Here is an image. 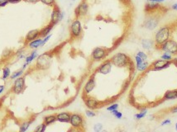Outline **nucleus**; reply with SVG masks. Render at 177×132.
<instances>
[{"label":"nucleus","mask_w":177,"mask_h":132,"mask_svg":"<svg viewBox=\"0 0 177 132\" xmlns=\"http://www.w3.org/2000/svg\"><path fill=\"white\" fill-rule=\"evenodd\" d=\"M52 62V56L49 53H43L36 59V68L39 70H46L50 68Z\"/></svg>","instance_id":"nucleus-1"},{"label":"nucleus","mask_w":177,"mask_h":132,"mask_svg":"<svg viewBox=\"0 0 177 132\" xmlns=\"http://www.w3.org/2000/svg\"><path fill=\"white\" fill-rule=\"evenodd\" d=\"M171 36V29L169 26H163L158 30L155 36V41L157 46H161L166 41H167Z\"/></svg>","instance_id":"nucleus-2"},{"label":"nucleus","mask_w":177,"mask_h":132,"mask_svg":"<svg viewBox=\"0 0 177 132\" xmlns=\"http://www.w3.org/2000/svg\"><path fill=\"white\" fill-rule=\"evenodd\" d=\"M110 61L113 65L117 67H125L130 62V59L126 54L123 53H117L116 55L113 56L110 59Z\"/></svg>","instance_id":"nucleus-3"},{"label":"nucleus","mask_w":177,"mask_h":132,"mask_svg":"<svg viewBox=\"0 0 177 132\" xmlns=\"http://www.w3.org/2000/svg\"><path fill=\"white\" fill-rule=\"evenodd\" d=\"M161 49L171 55H175L177 54V42L174 40H168L167 41L161 45Z\"/></svg>","instance_id":"nucleus-4"},{"label":"nucleus","mask_w":177,"mask_h":132,"mask_svg":"<svg viewBox=\"0 0 177 132\" xmlns=\"http://www.w3.org/2000/svg\"><path fill=\"white\" fill-rule=\"evenodd\" d=\"M63 16H64V14H63V13H61V11L60 10L58 6L56 4L55 6L53 7V11L52 13H51V22L50 23H51L55 26L63 19Z\"/></svg>","instance_id":"nucleus-5"},{"label":"nucleus","mask_w":177,"mask_h":132,"mask_svg":"<svg viewBox=\"0 0 177 132\" xmlns=\"http://www.w3.org/2000/svg\"><path fill=\"white\" fill-rule=\"evenodd\" d=\"M70 33H71L73 37H76V38H78L81 36V34H82V26H81V22H80L79 20L76 19L71 23Z\"/></svg>","instance_id":"nucleus-6"},{"label":"nucleus","mask_w":177,"mask_h":132,"mask_svg":"<svg viewBox=\"0 0 177 132\" xmlns=\"http://www.w3.org/2000/svg\"><path fill=\"white\" fill-rule=\"evenodd\" d=\"M25 79L23 77H19L17 78L14 81V84H13V92L16 94H20L24 91L25 89Z\"/></svg>","instance_id":"nucleus-7"},{"label":"nucleus","mask_w":177,"mask_h":132,"mask_svg":"<svg viewBox=\"0 0 177 132\" xmlns=\"http://www.w3.org/2000/svg\"><path fill=\"white\" fill-rule=\"evenodd\" d=\"M172 64V61H168L165 59H158L152 64V71H158V70H162L168 68L169 66Z\"/></svg>","instance_id":"nucleus-8"},{"label":"nucleus","mask_w":177,"mask_h":132,"mask_svg":"<svg viewBox=\"0 0 177 132\" xmlns=\"http://www.w3.org/2000/svg\"><path fill=\"white\" fill-rule=\"evenodd\" d=\"M70 123L72 125V127L76 129H79L83 126V123H84V119L79 114H71L70 115Z\"/></svg>","instance_id":"nucleus-9"},{"label":"nucleus","mask_w":177,"mask_h":132,"mask_svg":"<svg viewBox=\"0 0 177 132\" xmlns=\"http://www.w3.org/2000/svg\"><path fill=\"white\" fill-rule=\"evenodd\" d=\"M107 55L106 50L101 47H96L92 52V58L95 60H100L104 58Z\"/></svg>","instance_id":"nucleus-10"},{"label":"nucleus","mask_w":177,"mask_h":132,"mask_svg":"<svg viewBox=\"0 0 177 132\" xmlns=\"http://www.w3.org/2000/svg\"><path fill=\"white\" fill-rule=\"evenodd\" d=\"M88 10V5L86 2H82L79 4V6L77 7V8L76 9V13L77 16H85L87 14Z\"/></svg>","instance_id":"nucleus-11"},{"label":"nucleus","mask_w":177,"mask_h":132,"mask_svg":"<svg viewBox=\"0 0 177 132\" xmlns=\"http://www.w3.org/2000/svg\"><path fill=\"white\" fill-rule=\"evenodd\" d=\"M112 66H113V64H112L110 60L109 61H106L98 68V73H100L102 74H108L111 72Z\"/></svg>","instance_id":"nucleus-12"},{"label":"nucleus","mask_w":177,"mask_h":132,"mask_svg":"<svg viewBox=\"0 0 177 132\" xmlns=\"http://www.w3.org/2000/svg\"><path fill=\"white\" fill-rule=\"evenodd\" d=\"M40 36V31L37 29L31 30L28 32V33L26 34V40L27 41H33L34 40L39 38Z\"/></svg>","instance_id":"nucleus-13"},{"label":"nucleus","mask_w":177,"mask_h":132,"mask_svg":"<svg viewBox=\"0 0 177 132\" xmlns=\"http://www.w3.org/2000/svg\"><path fill=\"white\" fill-rule=\"evenodd\" d=\"M95 88V78H94V77H91V78L88 80V82H86L84 90H85V92L86 94H88V93H90V92L94 90Z\"/></svg>","instance_id":"nucleus-14"},{"label":"nucleus","mask_w":177,"mask_h":132,"mask_svg":"<svg viewBox=\"0 0 177 132\" xmlns=\"http://www.w3.org/2000/svg\"><path fill=\"white\" fill-rule=\"evenodd\" d=\"M85 105L87 106V107L89 108L90 110H94L96 109L99 106V102L97 101L96 99L92 98H88L85 100Z\"/></svg>","instance_id":"nucleus-15"},{"label":"nucleus","mask_w":177,"mask_h":132,"mask_svg":"<svg viewBox=\"0 0 177 132\" xmlns=\"http://www.w3.org/2000/svg\"><path fill=\"white\" fill-rule=\"evenodd\" d=\"M56 120L62 123H69L70 120V114L68 112H61L56 115Z\"/></svg>","instance_id":"nucleus-16"},{"label":"nucleus","mask_w":177,"mask_h":132,"mask_svg":"<svg viewBox=\"0 0 177 132\" xmlns=\"http://www.w3.org/2000/svg\"><path fill=\"white\" fill-rule=\"evenodd\" d=\"M158 21L157 19H154V18H151V19L147 20L144 22V26L147 28V29L149 30H153L157 26Z\"/></svg>","instance_id":"nucleus-17"},{"label":"nucleus","mask_w":177,"mask_h":132,"mask_svg":"<svg viewBox=\"0 0 177 132\" xmlns=\"http://www.w3.org/2000/svg\"><path fill=\"white\" fill-rule=\"evenodd\" d=\"M177 98V89L175 90H168L165 92L164 99L166 100H173Z\"/></svg>","instance_id":"nucleus-18"},{"label":"nucleus","mask_w":177,"mask_h":132,"mask_svg":"<svg viewBox=\"0 0 177 132\" xmlns=\"http://www.w3.org/2000/svg\"><path fill=\"white\" fill-rule=\"evenodd\" d=\"M53 26H54V25L51 24V23H50L49 25H47V26H45L44 28H42V29L40 31V36L44 38L45 36H48L49 33L51 32V31L53 29Z\"/></svg>","instance_id":"nucleus-19"},{"label":"nucleus","mask_w":177,"mask_h":132,"mask_svg":"<svg viewBox=\"0 0 177 132\" xmlns=\"http://www.w3.org/2000/svg\"><path fill=\"white\" fill-rule=\"evenodd\" d=\"M42 43V39L37 38V39L33 40V41H30L29 44H28V46L31 49H36L38 47H41Z\"/></svg>","instance_id":"nucleus-20"},{"label":"nucleus","mask_w":177,"mask_h":132,"mask_svg":"<svg viewBox=\"0 0 177 132\" xmlns=\"http://www.w3.org/2000/svg\"><path fill=\"white\" fill-rule=\"evenodd\" d=\"M57 120H56V116L54 115H50L46 116L45 118H44V123L46 124V125H49L51 124H52L55 122H56Z\"/></svg>","instance_id":"nucleus-21"},{"label":"nucleus","mask_w":177,"mask_h":132,"mask_svg":"<svg viewBox=\"0 0 177 132\" xmlns=\"http://www.w3.org/2000/svg\"><path fill=\"white\" fill-rule=\"evenodd\" d=\"M148 67H149V64H148V63L146 60H143L142 62L137 64V69H138V71H141V72L145 71Z\"/></svg>","instance_id":"nucleus-22"},{"label":"nucleus","mask_w":177,"mask_h":132,"mask_svg":"<svg viewBox=\"0 0 177 132\" xmlns=\"http://www.w3.org/2000/svg\"><path fill=\"white\" fill-rule=\"evenodd\" d=\"M36 57H37V52H36V50H34V51H33V52L30 54V56H26V63H25V64H26V65H27V64H29L30 63L32 62L33 59H36Z\"/></svg>","instance_id":"nucleus-23"},{"label":"nucleus","mask_w":177,"mask_h":132,"mask_svg":"<svg viewBox=\"0 0 177 132\" xmlns=\"http://www.w3.org/2000/svg\"><path fill=\"white\" fill-rule=\"evenodd\" d=\"M159 5L157 4V3H153V2H150L148 4H146V8H145V9L146 11H152V10H156L158 8H159Z\"/></svg>","instance_id":"nucleus-24"},{"label":"nucleus","mask_w":177,"mask_h":132,"mask_svg":"<svg viewBox=\"0 0 177 132\" xmlns=\"http://www.w3.org/2000/svg\"><path fill=\"white\" fill-rule=\"evenodd\" d=\"M11 76V70H10L9 67H5L3 69V79L5 80L8 78H9Z\"/></svg>","instance_id":"nucleus-25"},{"label":"nucleus","mask_w":177,"mask_h":132,"mask_svg":"<svg viewBox=\"0 0 177 132\" xmlns=\"http://www.w3.org/2000/svg\"><path fill=\"white\" fill-rule=\"evenodd\" d=\"M23 74V69H20V70H17L16 72L13 73L11 76H10V78L12 79H16L17 78H19Z\"/></svg>","instance_id":"nucleus-26"},{"label":"nucleus","mask_w":177,"mask_h":132,"mask_svg":"<svg viewBox=\"0 0 177 132\" xmlns=\"http://www.w3.org/2000/svg\"><path fill=\"white\" fill-rule=\"evenodd\" d=\"M30 125H31V122H23V124H21V125H20V131H26V130L29 128Z\"/></svg>","instance_id":"nucleus-27"},{"label":"nucleus","mask_w":177,"mask_h":132,"mask_svg":"<svg viewBox=\"0 0 177 132\" xmlns=\"http://www.w3.org/2000/svg\"><path fill=\"white\" fill-rule=\"evenodd\" d=\"M40 2L49 7H54L56 5V0H40Z\"/></svg>","instance_id":"nucleus-28"},{"label":"nucleus","mask_w":177,"mask_h":132,"mask_svg":"<svg viewBox=\"0 0 177 132\" xmlns=\"http://www.w3.org/2000/svg\"><path fill=\"white\" fill-rule=\"evenodd\" d=\"M142 46L144 47L145 49H150L151 46H152V42H151L150 40L145 39L142 40Z\"/></svg>","instance_id":"nucleus-29"},{"label":"nucleus","mask_w":177,"mask_h":132,"mask_svg":"<svg viewBox=\"0 0 177 132\" xmlns=\"http://www.w3.org/2000/svg\"><path fill=\"white\" fill-rule=\"evenodd\" d=\"M46 125L45 123H42L41 125H37L35 129V131L36 132H44L46 130Z\"/></svg>","instance_id":"nucleus-30"},{"label":"nucleus","mask_w":177,"mask_h":132,"mask_svg":"<svg viewBox=\"0 0 177 132\" xmlns=\"http://www.w3.org/2000/svg\"><path fill=\"white\" fill-rule=\"evenodd\" d=\"M146 114H147V110H144V111H142V112H141L140 113L136 114V115L134 116V117L137 119V120H140V119L143 118L145 116H146Z\"/></svg>","instance_id":"nucleus-31"},{"label":"nucleus","mask_w":177,"mask_h":132,"mask_svg":"<svg viewBox=\"0 0 177 132\" xmlns=\"http://www.w3.org/2000/svg\"><path fill=\"white\" fill-rule=\"evenodd\" d=\"M161 59H165V60H168V61H172V57H171V54L169 53H164L162 56H161Z\"/></svg>","instance_id":"nucleus-32"},{"label":"nucleus","mask_w":177,"mask_h":132,"mask_svg":"<svg viewBox=\"0 0 177 132\" xmlns=\"http://www.w3.org/2000/svg\"><path fill=\"white\" fill-rule=\"evenodd\" d=\"M111 112H112V114L114 116H116V117H117L118 119H121L122 116H123L121 112H118L117 109H116V110H113V111H112Z\"/></svg>","instance_id":"nucleus-33"},{"label":"nucleus","mask_w":177,"mask_h":132,"mask_svg":"<svg viewBox=\"0 0 177 132\" xmlns=\"http://www.w3.org/2000/svg\"><path fill=\"white\" fill-rule=\"evenodd\" d=\"M102 129H103V125H102V124H100V123L95 124V126H94V130H95V132L101 131Z\"/></svg>","instance_id":"nucleus-34"},{"label":"nucleus","mask_w":177,"mask_h":132,"mask_svg":"<svg viewBox=\"0 0 177 132\" xmlns=\"http://www.w3.org/2000/svg\"><path fill=\"white\" fill-rule=\"evenodd\" d=\"M137 56H138L141 59H143V60H147L148 59V56L146 55V53L142 52V51H139V52L137 54Z\"/></svg>","instance_id":"nucleus-35"},{"label":"nucleus","mask_w":177,"mask_h":132,"mask_svg":"<svg viewBox=\"0 0 177 132\" xmlns=\"http://www.w3.org/2000/svg\"><path fill=\"white\" fill-rule=\"evenodd\" d=\"M118 103H114V104H113V105L109 106L108 107H107V110H108V111H109V112H112V111H113V110L118 109Z\"/></svg>","instance_id":"nucleus-36"},{"label":"nucleus","mask_w":177,"mask_h":132,"mask_svg":"<svg viewBox=\"0 0 177 132\" xmlns=\"http://www.w3.org/2000/svg\"><path fill=\"white\" fill-rule=\"evenodd\" d=\"M85 114L88 117H94V116H96L95 112H94L93 111H91V110H88V111H86Z\"/></svg>","instance_id":"nucleus-37"},{"label":"nucleus","mask_w":177,"mask_h":132,"mask_svg":"<svg viewBox=\"0 0 177 132\" xmlns=\"http://www.w3.org/2000/svg\"><path fill=\"white\" fill-rule=\"evenodd\" d=\"M51 35H50V34L48 35V36H45V37H44V38L42 39V46H44V45H45V44H46V43L47 42L48 40H49V39H51Z\"/></svg>","instance_id":"nucleus-38"},{"label":"nucleus","mask_w":177,"mask_h":132,"mask_svg":"<svg viewBox=\"0 0 177 132\" xmlns=\"http://www.w3.org/2000/svg\"><path fill=\"white\" fill-rule=\"evenodd\" d=\"M8 3H9L8 0H0V8L5 7L7 4H8Z\"/></svg>","instance_id":"nucleus-39"},{"label":"nucleus","mask_w":177,"mask_h":132,"mask_svg":"<svg viewBox=\"0 0 177 132\" xmlns=\"http://www.w3.org/2000/svg\"><path fill=\"white\" fill-rule=\"evenodd\" d=\"M171 122L170 119H166V120H165L163 122H161V125H169V124H171Z\"/></svg>","instance_id":"nucleus-40"},{"label":"nucleus","mask_w":177,"mask_h":132,"mask_svg":"<svg viewBox=\"0 0 177 132\" xmlns=\"http://www.w3.org/2000/svg\"><path fill=\"white\" fill-rule=\"evenodd\" d=\"M24 2H26V3H36L39 2L40 0H23Z\"/></svg>","instance_id":"nucleus-41"},{"label":"nucleus","mask_w":177,"mask_h":132,"mask_svg":"<svg viewBox=\"0 0 177 132\" xmlns=\"http://www.w3.org/2000/svg\"><path fill=\"white\" fill-rule=\"evenodd\" d=\"M149 2H153V3H161V2H164L166 0H148Z\"/></svg>","instance_id":"nucleus-42"},{"label":"nucleus","mask_w":177,"mask_h":132,"mask_svg":"<svg viewBox=\"0 0 177 132\" xmlns=\"http://www.w3.org/2000/svg\"><path fill=\"white\" fill-rule=\"evenodd\" d=\"M22 0H8V2H9V3H19V2H21Z\"/></svg>","instance_id":"nucleus-43"},{"label":"nucleus","mask_w":177,"mask_h":132,"mask_svg":"<svg viewBox=\"0 0 177 132\" xmlns=\"http://www.w3.org/2000/svg\"><path fill=\"white\" fill-rule=\"evenodd\" d=\"M171 113H176L177 112V106H175V107H173V108H171Z\"/></svg>","instance_id":"nucleus-44"},{"label":"nucleus","mask_w":177,"mask_h":132,"mask_svg":"<svg viewBox=\"0 0 177 132\" xmlns=\"http://www.w3.org/2000/svg\"><path fill=\"white\" fill-rule=\"evenodd\" d=\"M4 89H5V86L4 85H0V94L2 93V92L4 91Z\"/></svg>","instance_id":"nucleus-45"},{"label":"nucleus","mask_w":177,"mask_h":132,"mask_svg":"<svg viewBox=\"0 0 177 132\" xmlns=\"http://www.w3.org/2000/svg\"><path fill=\"white\" fill-rule=\"evenodd\" d=\"M171 8L173 10H176L177 11V3H175V4H173L172 6H171Z\"/></svg>","instance_id":"nucleus-46"},{"label":"nucleus","mask_w":177,"mask_h":132,"mask_svg":"<svg viewBox=\"0 0 177 132\" xmlns=\"http://www.w3.org/2000/svg\"><path fill=\"white\" fill-rule=\"evenodd\" d=\"M172 63H174L175 64V66L177 67V60H176V61H174V62H172Z\"/></svg>","instance_id":"nucleus-47"},{"label":"nucleus","mask_w":177,"mask_h":132,"mask_svg":"<svg viewBox=\"0 0 177 132\" xmlns=\"http://www.w3.org/2000/svg\"><path fill=\"white\" fill-rule=\"evenodd\" d=\"M175 130H177V122H176V124H175Z\"/></svg>","instance_id":"nucleus-48"},{"label":"nucleus","mask_w":177,"mask_h":132,"mask_svg":"<svg viewBox=\"0 0 177 132\" xmlns=\"http://www.w3.org/2000/svg\"><path fill=\"white\" fill-rule=\"evenodd\" d=\"M121 1H124V0H121Z\"/></svg>","instance_id":"nucleus-49"}]
</instances>
